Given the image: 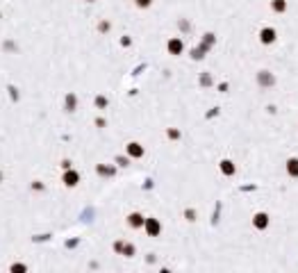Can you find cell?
Here are the masks:
<instances>
[{"instance_id":"cell-2","label":"cell","mask_w":298,"mask_h":273,"mask_svg":"<svg viewBox=\"0 0 298 273\" xmlns=\"http://www.w3.org/2000/svg\"><path fill=\"white\" fill-rule=\"evenodd\" d=\"M0 178H2V175H0Z\"/></svg>"},{"instance_id":"cell-1","label":"cell","mask_w":298,"mask_h":273,"mask_svg":"<svg viewBox=\"0 0 298 273\" xmlns=\"http://www.w3.org/2000/svg\"><path fill=\"white\" fill-rule=\"evenodd\" d=\"M64 182L73 187V184L78 182V173H66V175H64Z\"/></svg>"}]
</instances>
